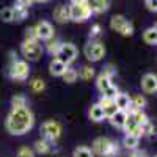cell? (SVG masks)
<instances>
[{
    "label": "cell",
    "mask_w": 157,
    "mask_h": 157,
    "mask_svg": "<svg viewBox=\"0 0 157 157\" xmlns=\"http://www.w3.org/2000/svg\"><path fill=\"white\" fill-rule=\"evenodd\" d=\"M35 124V116L29 107L11 110L6 116L5 127L11 135H24L33 127Z\"/></svg>",
    "instance_id": "obj_1"
},
{
    "label": "cell",
    "mask_w": 157,
    "mask_h": 157,
    "mask_svg": "<svg viewBox=\"0 0 157 157\" xmlns=\"http://www.w3.org/2000/svg\"><path fill=\"white\" fill-rule=\"evenodd\" d=\"M91 16V10L86 0H72L69 5V21L85 22Z\"/></svg>",
    "instance_id": "obj_2"
},
{
    "label": "cell",
    "mask_w": 157,
    "mask_h": 157,
    "mask_svg": "<svg viewBox=\"0 0 157 157\" xmlns=\"http://www.w3.org/2000/svg\"><path fill=\"white\" fill-rule=\"evenodd\" d=\"M91 152L96 155H104V157H115L118 154V145L115 141L105 138V137H99L93 141L91 146Z\"/></svg>",
    "instance_id": "obj_3"
},
{
    "label": "cell",
    "mask_w": 157,
    "mask_h": 157,
    "mask_svg": "<svg viewBox=\"0 0 157 157\" xmlns=\"http://www.w3.org/2000/svg\"><path fill=\"white\" fill-rule=\"evenodd\" d=\"M30 74V68H29V63L24 61V60H14L11 61V66H10V77L13 80H17V82H24L29 78Z\"/></svg>",
    "instance_id": "obj_4"
},
{
    "label": "cell",
    "mask_w": 157,
    "mask_h": 157,
    "mask_svg": "<svg viewBox=\"0 0 157 157\" xmlns=\"http://www.w3.org/2000/svg\"><path fill=\"white\" fill-rule=\"evenodd\" d=\"M110 27L123 36H132L134 35V25L121 14H116L110 19Z\"/></svg>",
    "instance_id": "obj_5"
},
{
    "label": "cell",
    "mask_w": 157,
    "mask_h": 157,
    "mask_svg": "<svg viewBox=\"0 0 157 157\" xmlns=\"http://www.w3.org/2000/svg\"><path fill=\"white\" fill-rule=\"evenodd\" d=\"M41 135H43V140L52 143V141H57L61 135V126L54 121V120H50V121H46L43 123L41 126Z\"/></svg>",
    "instance_id": "obj_6"
},
{
    "label": "cell",
    "mask_w": 157,
    "mask_h": 157,
    "mask_svg": "<svg viewBox=\"0 0 157 157\" xmlns=\"http://www.w3.org/2000/svg\"><path fill=\"white\" fill-rule=\"evenodd\" d=\"M75 57H77L75 46L71 44V43H61V46H60V49L57 52V55H55V60L61 61L63 64H66V66H68L69 63H72L75 60Z\"/></svg>",
    "instance_id": "obj_7"
},
{
    "label": "cell",
    "mask_w": 157,
    "mask_h": 157,
    "mask_svg": "<svg viewBox=\"0 0 157 157\" xmlns=\"http://www.w3.org/2000/svg\"><path fill=\"white\" fill-rule=\"evenodd\" d=\"M83 54L90 61H99L105 55V47L101 41H90L83 49Z\"/></svg>",
    "instance_id": "obj_8"
},
{
    "label": "cell",
    "mask_w": 157,
    "mask_h": 157,
    "mask_svg": "<svg viewBox=\"0 0 157 157\" xmlns=\"http://www.w3.org/2000/svg\"><path fill=\"white\" fill-rule=\"evenodd\" d=\"M21 50H22V55L27 60H30V61H35V60H38L39 57L43 55V46L39 43L24 41L22 46H21Z\"/></svg>",
    "instance_id": "obj_9"
},
{
    "label": "cell",
    "mask_w": 157,
    "mask_h": 157,
    "mask_svg": "<svg viewBox=\"0 0 157 157\" xmlns=\"http://www.w3.org/2000/svg\"><path fill=\"white\" fill-rule=\"evenodd\" d=\"M32 5V2H27V0H21V2H16V5L13 6V21H24L29 16V6Z\"/></svg>",
    "instance_id": "obj_10"
},
{
    "label": "cell",
    "mask_w": 157,
    "mask_h": 157,
    "mask_svg": "<svg viewBox=\"0 0 157 157\" xmlns=\"http://www.w3.org/2000/svg\"><path fill=\"white\" fill-rule=\"evenodd\" d=\"M35 32H36L38 39H44V41H47V39L54 36V27L47 21H39L35 25Z\"/></svg>",
    "instance_id": "obj_11"
},
{
    "label": "cell",
    "mask_w": 157,
    "mask_h": 157,
    "mask_svg": "<svg viewBox=\"0 0 157 157\" xmlns=\"http://www.w3.org/2000/svg\"><path fill=\"white\" fill-rule=\"evenodd\" d=\"M141 88L148 94L155 93V91H157V77H155V74L149 72V74L143 75V78H141Z\"/></svg>",
    "instance_id": "obj_12"
},
{
    "label": "cell",
    "mask_w": 157,
    "mask_h": 157,
    "mask_svg": "<svg viewBox=\"0 0 157 157\" xmlns=\"http://www.w3.org/2000/svg\"><path fill=\"white\" fill-rule=\"evenodd\" d=\"M98 104L101 105V109H102V112H104V118H110V116H113V115L118 112V107L115 105L113 101H109V99L101 98V101H99Z\"/></svg>",
    "instance_id": "obj_13"
},
{
    "label": "cell",
    "mask_w": 157,
    "mask_h": 157,
    "mask_svg": "<svg viewBox=\"0 0 157 157\" xmlns=\"http://www.w3.org/2000/svg\"><path fill=\"white\" fill-rule=\"evenodd\" d=\"M54 19L60 24H64L69 21V6L66 5H58L54 10Z\"/></svg>",
    "instance_id": "obj_14"
},
{
    "label": "cell",
    "mask_w": 157,
    "mask_h": 157,
    "mask_svg": "<svg viewBox=\"0 0 157 157\" xmlns=\"http://www.w3.org/2000/svg\"><path fill=\"white\" fill-rule=\"evenodd\" d=\"M130 98L129 94H126V93H118L116 94V98L113 99V102H115V105L118 107V110H123V112H126L127 113V109H129V104H130Z\"/></svg>",
    "instance_id": "obj_15"
},
{
    "label": "cell",
    "mask_w": 157,
    "mask_h": 157,
    "mask_svg": "<svg viewBox=\"0 0 157 157\" xmlns=\"http://www.w3.org/2000/svg\"><path fill=\"white\" fill-rule=\"evenodd\" d=\"M90 10H91V14L96 13V14H101V13H105L110 8V3L105 2V0H93V2H88Z\"/></svg>",
    "instance_id": "obj_16"
},
{
    "label": "cell",
    "mask_w": 157,
    "mask_h": 157,
    "mask_svg": "<svg viewBox=\"0 0 157 157\" xmlns=\"http://www.w3.org/2000/svg\"><path fill=\"white\" fill-rule=\"evenodd\" d=\"M126 118H127V113H126V112L118 110L113 116L109 118V120H110V123H112L113 127H116V129H123V127H124V123H126Z\"/></svg>",
    "instance_id": "obj_17"
},
{
    "label": "cell",
    "mask_w": 157,
    "mask_h": 157,
    "mask_svg": "<svg viewBox=\"0 0 157 157\" xmlns=\"http://www.w3.org/2000/svg\"><path fill=\"white\" fill-rule=\"evenodd\" d=\"M66 69H68L66 64H63L61 61H58V60H55V58L52 60L50 64H49V71H50L52 75H63Z\"/></svg>",
    "instance_id": "obj_18"
},
{
    "label": "cell",
    "mask_w": 157,
    "mask_h": 157,
    "mask_svg": "<svg viewBox=\"0 0 157 157\" xmlns=\"http://www.w3.org/2000/svg\"><path fill=\"white\" fill-rule=\"evenodd\" d=\"M88 115H90V120H91V121H96V123L105 120V118H104V112H102V109H101L99 104H93V105H91V109H90V113H88Z\"/></svg>",
    "instance_id": "obj_19"
},
{
    "label": "cell",
    "mask_w": 157,
    "mask_h": 157,
    "mask_svg": "<svg viewBox=\"0 0 157 157\" xmlns=\"http://www.w3.org/2000/svg\"><path fill=\"white\" fill-rule=\"evenodd\" d=\"M143 39H145L146 44L155 46L157 44V29L155 27H151V29L145 30V33H143Z\"/></svg>",
    "instance_id": "obj_20"
},
{
    "label": "cell",
    "mask_w": 157,
    "mask_h": 157,
    "mask_svg": "<svg viewBox=\"0 0 157 157\" xmlns=\"http://www.w3.org/2000/svg\"><path fill=\"white\" fill-rule=\"evenodd\" d=\"M113 83H112V78H109V77H105V75H102V74H99L98 75V78H96V86H98V90L101 91H105L107 88H110Z\"/></svg>",
    "instance_id": "obj_21"
},
{
    "label": "cell",
    "mask_w": 157,
    "mask_h": 157,
    "mask_svg": "<svg viewBox=\"0 0 157 157\" xmlns=\"http://www.w3.org/2000/svg\"><path fill=\"white\" fill-rule=\"evenodd\" d=\"M11 110H17V109H25L27 107V98L22 96V94H16L13 96L11 99Z\"/></svg>",
    "instance_id": "obj_22"
},
{
    "label": "cell",
    "mask_w": 157,
    "mask_h": 157,
    "mask_svg": "<svg viewBox=\"0 0 157 157\" xmlns=\"http://www.w3.org/2000/svg\"><path fill=\"white\" fill-rule=\"evenodd\" d=\"M35 151L38 154H47V152H50V143L46 141V140H43V138L38 140L35 143Z\"/></svg>",
    "instance_id": "obj_23"
},
{
    "label": "cell",
    "mask_w": 157,
    "mask_h": 157,
    "mask_svg": "<svg viewBox=\"0 0 157 157\" xmlns=\"http://www.w3.org/2000/svg\"><path fill=\"white\" fill-rule=\"evenodd\" d=\"M138 141L140 138L134 137V135H124V140H123V145L127 148V149H135L138 146Z\"/></svg>",
    "instance_id": "obj_24"
},
{
    "label": "cell",
    "mask_w": 157,
    "mask_h": 157,
    "mask_svg": "<svg viewBox=\"0 0 157 157\" xmlns=\"http://www.w3.org/2000/svg\"><path fill=\"white\" fill-rule=\"evenodd\" d=\"M77 75L80 78H83V80H91V78L94 77V69L91 66H83L80 69V72H77Z\"/></svg>",
    "instance_id": "obj_25"
},
{
    "label": "cell",
    "mask_w": 157,
    "mask_h": 157,
    "mask_svg": "<svg viewBox=\"0 0 157 157\" xmlns=\"http://www.w3.org/2000/svg\"><path fill=\"white\" fill-rule=\"evenodd\" d=\"M63 77V80L66 82V83H74L75 80H77V71L75 69H71V68H68L66 71H64V74L61 75Z\"/></svg>",
    "instance_id": "obj_26"
},
{
    "label": "cell",
    "mask_w": 157,
    "mask_h": 157,
    "mask_svg": "<svg viewBox=\"0 0 157 157\" xmlns=\"http://www.w3.org/2000/svg\"><path fill=\"white\" fill-rule=\"evenodd\" d=\"M72 157H93V152H91V149L86 148V146H78V148L74 149Z\"/></svg>",
    "instance_id": "obj_27"
},
{
    "label": "cell",
    "mask_w": 157,
    "mask_h": 157,
    "mask_svg": "<svg viewBox=\"0 0 157 157\" xmlns=\"http://www.w3.org/2000/svg\"><path fill=\"white\" fill-rule=\"evenodd\" d=\"M118 93H120V91H118V88H116L115 85H112V86L107 88L105 91H102V98H104V99H109V101H113Z\"/></svg>",
    "instance_id": "obj_28"
},
{
    "label": "cell",
    "mask_w": 157,
    "mask_h": 157,
    "mask_svg": "<svg viewBox=\"0 0 157 157\" xmlns=\"http://www.w3.org/2000/svg\"><path fill=\"white\" fill-rule=\"evenodd\" d=\"M25 41H30V43H39V39L36 36V32H35V27H29L25 30Z\"/></svg>",
    "instance_id": "obj_29"
},
{
    "label": "cell",
    "mask_w": 157,
    "mask_h": 157,
    "mask_svg": "<svg viewBox=\"0 0 157 157\" xmlns=\"http://www.w3.org/2000/svg\"><path fill=\"white\" fill-rule=\"evenodd\" d=\"M0 17H2L3 22H11L13 21V10L10 6L3 8L2 11H0Z\"/></svg>",
    "instance_id": "obj_30"
},
{
    "label": "cell",
    "mask_w": 157,
    "mask_h": 157,
    "mask_svg": "<svg viewBox=\"0 0 157 157\" xmlns=\"http://www.w3.org/2000/svg\"><path fill=\"white\" fill-rule=\"evenodd\" d=\"M17 157H35V151L29 146H22L17 151Z\"/></svg>",
    "instance_id": "obj_31"
},
{
    "label": "cell",
    "mask_w": 157,
    "mask_h": 157,
    "mask_svg": "<svg viewBox=\"0 0 157 157\" xmlns=\"http://www.w3.org/2000/svg\"><path fill=\"white\" fill-rule=\"evenodd\" d=\"M101 74L105 75V77H109V78H112V77L116 74V68L113 66V64H107V66L102 68V72H101Z\"/></svg>",
    "instance_id": "obj_32"
},
{
    "label": "cell",
    "mask_w": 157,
    "mask_h": 157,
    "mask_svg": "<svg viewBox=\"0 0 157 157\" xmlns=\"http://www.w3.org/2000/svg\"><path fill=\"white\" fill-rule=\"evenodd\" d=\"M60 46H61V43L60 41H50L49 44H47V50H49V54L50 55H57V52H58V49H60Z\"/></svg>",
    "instance_id": "obj_33"
},
{
    "label": "cell",
    "mask_w": 157,
    "mask_h": 157,
    "mask_svg": "<svg viewBox=\"0 0 157 157\" xmlns=\"http://www.w3.org/2000/svg\"><path fill=\"white\" fill-rule=\"evenodd\" d=\"M32 90L33 91H36V93H39V91H43L44 88H46V83L43 82V80H39V78H35V80H32Z\"/></svg>",
    "instance_id": "obj_34"
},
{
    "label": "cell",
    "mask_w": 157,
    "mask_h": 157,
    "mask_svg": "<svg viewBox=\"0 0 157 157\" xmlns=\"http://www.w3.org/2000/svg\"><path fill=\"white\" fill-rule=\"evenodd\" d=\"M145 5L148 6V10H149V11H154V13L157 11V3H155V2H152V0H146Z\"/></svg>",
    "instance_id": "obj_35"
},
{
    "label": "cell",
    "mask_w": 157,
    "mask_h": 157,
    "mask_svg": "<svg viewBox=\"0 0 157 157\" xmlns=\"http://www.w3.org/2000/svg\"><path fill=\"white\" fill-rule=\"evenodd\" d=\"M99 33H101V25L99 24L93 25V29H91V32H90V36H98Z\"/></svg>",
    "instance_id": "obj_36"
},
{
    "label": "cell",
    "mask_w": 157,
    "mask_h": 157,
    "mask_svg": "<svg viewBox=\"0 0 157 157\" xmlns=\"http://www.w3.org/2000/svg\"><path fill=\"white\" fill-rule=\"evenodd\" d=\"M130 157H145L141 152H134V154H130Z\"/></svg>",
    "instance_id": "obj_37"
}]
</instances>
